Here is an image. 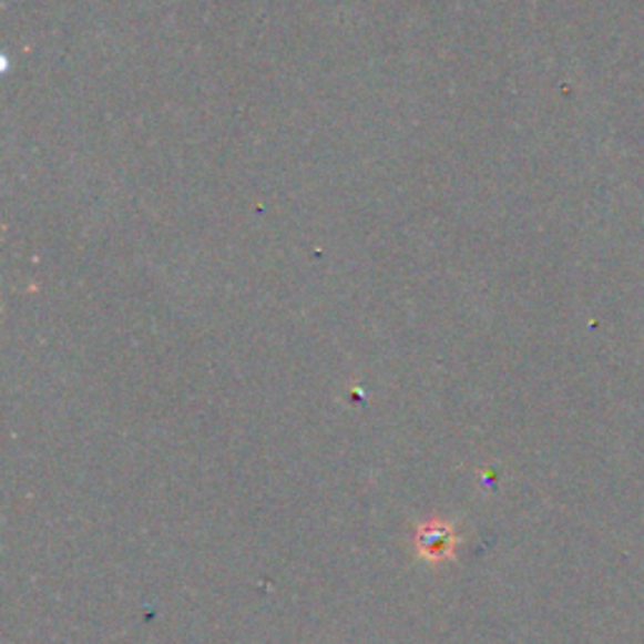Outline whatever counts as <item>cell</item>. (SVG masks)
<instances>
[{
	"label": "cell",
	"mask_w": 644,
	"mask_h": 644,
	"mask_svg": "<svg viewBox=\"0 0 644 644\" xmlns=\"http://www.w3.org/2000/svg\"><path fill=\"white\" fill-rule=\"evenodd\" d=\"M456 546H459V536L443 521H431V524L418 527L416 531L418 556L426 559V562H448V559H453Z\"/></svg>",
	"instance_id": "obj_1"
}]
</instances>
